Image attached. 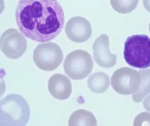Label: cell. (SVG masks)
Here are the masks:
<instances>
[{"label": "cell", "instance_id": "obj_14", "mask_svg": "<svg viewBox=\"0 0 150 126\" xmlns=\"http://www.w3.org/2000/svg\"><path fill=\"white\" fill-rule=\"evenodd\" d=\"M139 0H110L113 9L119 13H129L136 8Z\"/></svg>", "mask_w": 150, "mask_h": 126}, {"label": "cell", "instance_id": "obj_16", "mask_svg": "<svg viewBox=\"0 0 150 126\" xmlns=\"http://www.w3.org/2000/svg\"><path fill=\"white\" fill-rule=\"evenodd\" d=\"M4 76H5V72L4 70H0V97L4 94L5 91H6V83H5L4 81Z\"/></svg>", "mask_w": 150, "mask_h": 126}, {"label": "cell", "instance_id": "obj_20", "mask_svg": "<svg viewBox=\"0 0 150 126\" xmlns=\"http://www.w3.org/2000/svg\"><path fill=\"white\" fill-rule=\"evenodd\" d=\"M149 32H150V23H149Z\"/></svg>", "mask_w": 150, "mask_h": 126}, {"label": "cell", "instance_id": "obj_15", "mask_svg": "<svg viewBox=\"0 0 150 126\" xmlns=\"http://www.w3.org/2000/svg\"><path fill=\"white\" fill-rule=\"evenodd\" d=\"M133 125L142 126L150 125V113L147 112H142L135 117Z\"/></svg>", "mask_w": 150, "mask_h": 126}, {"label": "cell", "instance_id": "obj_4", "mask_svg": "<svg viewBox=\"0 0 150 126\" xmlns=\"http://www.w3.org/2000/svg\"><path fill=\"white\" fill-rule=\"evenodd\" d=\"M65 74L73 80H82L91 73L93 61L86 51L76 50L66 56L63 64Z\"/></svg>", "mask_w": 150, "mask_h": 126}, {"label": "cell", "instance_id": "obj_6", "mask_svg": "<svg viewBox=\"0 0 150 126\" xmlns=\"http://www.w3.org/2000/svg\"><path fill=\"white\" fill-rule=\"evenodd\" d=\"M141 84L142 78L140 72L129 67L117 70L111 79V85L114 91L123 95L136 93L140 89Z\"/></svg>", "mask_w": 150, "mask_h": 126}, {"label": "cell", "instance_id": "obj_3", "mask_svg": "<svg viewBox=\"0 0 150 126\" xmlns=\"http://www.w3.org/2000/svg\"><path fill=\"white\" fill-rule=\"evenodd\" d=\"M124 58L131 67L145 69L150 67V37L145 34L128 37L124 44Z\"/></svg>", "mask_w": 150, "mask_h": 126}, {"label": "cell", "instance_id": "obj_1", "mask_svg": "<svg viewBox=\"0 0 150 126\" xmlns=\"http://www.w3.org/2000/svg\"><path fill=\"white\" fill-rule=\"evenodd\" d=\"M16 20L23 35L35 42H47L62 32L65 13L57 0H20Z\"/></svg>", "mask_w": 150, "mask_h": 126}, {"label": "cell", "instance_id": "obj_18", "mask_svg": "<svg viewBox=\"0 0 150 126\" xmlns=\"http://www.w3.org/2000/svg\"><path fill=\"white\" fill-rule=\"evenodd\" d=\"M143 5L144 8L150 12V0H143Z\"/></svg>", "mask_w": 150, "mask_h": 126}, {"label": "cell", "instance_id": "obj_13", "mask_svg": "<svg viewBox=\"0 0 150 126\" xmlns=\"http://www.w3.org/2000/svg\"><path fill=\"white\" fill-rule=\"evenodd\" d=\"M140 74L142 76V83L140 89L137 91L132 98L135 102H142L144 97L150 93V69L145 70H140Z\"/></svg>", "mask_w": 150, "mask_h": 126}, {"label": "cell", "instance_id": "obj_7", "mask_svg": "<svg viewBox=\"0 0 150 126\" xmlns=\"http://www.w3.org/2000/svg\"><path fill=\"white\" fill-rule=\"evenodd\" d=\"M28 47L26 39L16 29H8L0 38V49L7 58L18 59L25 53Z\"/></svg>", "mask_w": 150, "mask_h": 126}, {"label": "cell", "instance_id": "obj_8", "mask_svg": "<svg viewBox=\"0 0 150 126\" xmlns=\"http://www.w3.org/2000/svg\"><path fill=\"white\" fill-rule=\"evenodd\" d=\"M65 33L72 42L83 43L91 37L92 27L87 19L81 16H75L67 21Z\"/></svg>", "mask_w": 150, "mask_h": 126}, {"label": "cell", "instance_id": "obj_11", "mask_svg": "<svg viewBox=\"0 0 150 126\" xmlns=\"http://www.w3.org/2000/svg\"><path fill=\"white\" fill-rule=\"evenodd\" d=\"M69 126H96L98 125L96 117L90 111L79 109L74 111L69 117Z\"/></svg>", "mask_w": 150, "mask_h": 126}, {"label": "cell", "instance_id": "obj_2", "mask_svg": "<svg viewBox=\"0 0 150 126\" xmlns=\"http://www.w3.org/2000/svg\"><path fill=\"white\" fill-rule=\"evenodd\" d=\"M30 116L29 104L21 95L10 94L0 100V126H24Z\"/></svg>", "mask_w": 150, "mask_h": 126}, {"label": "cell", "instance_id": "obj_17", "mask_svg": "<svg viewBox=\"0 0 150 126\" xmlns=\"http://www.w3.org/2000/svg\"><path fill=\"white\" fill-rule=\"evenodd\" d=\"M143 106L144 109L150 112V95L144 100Z\"/></svg>", "mask_w": 150, "mask_h": 126}, {"label": "cell", "instance_id": "obj_9", "mask_svg": "<svg viewBox=\"0 0 150 126\" xmlns=\"http://www.w3.org/2000/svg\"><path fill=\"white\" fill-rule=\"evenodd\" d=\"M95 61L99 66L111 68L117 63V57L110 51V39L107 34H102L96 39L93 44Z\"/></svg>", "mask_w": 150, "mask_h": 126}, {"label": "cell", "instance_id": "obj_10", "mask_svg": "<svg viewBox=\"0 0 150 126\" xmlns=\"http://www.w3.org/2000/svg\"><path fill=\"white\" fill-rule=\"evenodd\" d=\"M48 89L54 98L59 100H65L70 97L72 93V83L66 76L56 74L49 79Z\"/></svg>", "mask_w": 150, "mask_h": 126}, {"label": "cell", "instance_id": "obj_12", "mask_svg": "<svg viewBox=\"0 0 150 126\" xmlns=\"http://www.w3.org/2000/svg\"><path fill=\"white\" fill-rule=\"evenodd\" d=\"M87 84L93 93H103L110 86V78L104 72H96L88 78Z\"/></svg>", "mask_w": 150, "mask_h": 126}, {"label": "cell", "instance_id": "obj_5", "mask_svg": "<svg viewBox=\"0 0 150 126\" xmlns=\"http://www.w3.org/2000/svg\"><path fill=\"white\" fill-rule=\"evenodd\" d=\"M35 65L40 70L51 72L60 66L63 60V53L58 44L53 42L39 44L33 53Z\"/></svg>", "mask_w": 150, "mask_h": 126}, {"label": "cell", "instance_id": "obj_19", "mask_svg": "<svg viewBox=\"0 0 150 126\" xmlns=\"http://www.w3.org/2000/svg\"><path fill=\"white\" fill-rule=\"evenodd\" d=\"M5 8V4L4 0H0V14L4 11Z\"/></svg>", "mask_w": 150, "mask_h": 126}]
</instances>
